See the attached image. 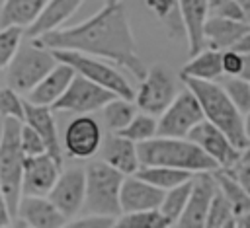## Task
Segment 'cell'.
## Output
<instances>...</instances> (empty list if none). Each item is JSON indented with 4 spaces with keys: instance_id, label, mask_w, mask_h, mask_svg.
Wrapping results in <instances>:
<instances>
[{
    "instance_id": "cell-37",
    "label": "cell",
    "mask_w": 250,
    "mask_h": 228,
    "mask_svg": "<svg viewBox=\"0 0 250 228\" xmlns=\"http://www.w3.org/2000/svg\"><path fill=\"white\" fill-rule=\"evenodd\" d=\"M20 146H21V152H23L25 158H37V156L47 154V148H45L41 136L33 129H29L27 125H21Z\"/></svg>"
},
{
    "instance_id": "cell-14",
    "label": "cell",
    "mask_w": 250,
    "mask_h": 228,
    "mask_svg": "<svg viewBox=\"0 0 250 228\" xmlns=\"http://www.w3.org/2000/svg\"><path fill=\"white\" fill-rule=\"evenodd\" d=\"M86 197V173L82 168H68L61 171L55 187L49 193V201L68 220L72 214L82 210Z\"/></svg>"
},
{
    "instance_id": "cell-18",
    "label": "cell",
    "mask_w": 250,
    "mask_h": 228,
    "mask_svg": "<svg viewBox=\"0 0 250 228\" xmlns=\"http://www.w3.org/2000/svg\"><path fill=\"white\" fill-rule=\"evenodd\" d=\"M23 125L33 129L41 136V140H43V144L47 148V154L59 166H62V142H61V136H59V131H57V123H55L53 111L49 107H35V105L25 101Z\"/></svg>"
},
{
    "instance_id": "cell-36",
    "label": "cell",
    "mask_w": 250,
    "mask_h": 228,
    "mask_svg": "<svg viewBox=\"0 0 250 228\" xmlns=\"http://www.w3.org/2000/svg\"><path fill=\"white\" fill-rule=\"evenodd\" d=\"M209 18L246 23V18H244V12H242V6L238 0H213V2H209Z\"/></svg>"
},
{
    "instance_id": "cell-38",
    "label": "cell",
    "mask_w": 250,
    "mask_h": 228,
    "mask_svg": "<svg viewBox=\"0 0 250 228\" xmlns=\"http://www.w3.org/2000/svg\"><path fill=\"white\" fill-rule=\"evenodd\" d=\"M221 66H223V76L240 78L242 68H244V57L234 53V51H223L221 53Z\"/></svg>"
},
{
    "instance_id": "cell-20",
    "label": "cell",
    "mask_w": 250,
    "mask_h": 228,
    "mask_svg": "<svg viewBox=\"0 0 250 228\" xmlns=\"http://www.w3.org/2000/svg\"><path fill=\"white\" fill-rule=\"evenodd\" d=\"M16 216L25 228H62L66 224V218L47 197H21Z\"/></svg>"
},
{
    "instance_id": "cell-45",
    "label": "cell",
    "mask_w": 250,
    "mask_h": 228,
    "mask_svg": "<svg viewBox=\"0 0 250 228\" xmlns=\"http://www.w3.org/2000/svg\"><path fill=\"white\" fill-rule=\"evenodd\" d=\"M242 121H244V134H246V138L250 142V111L246 115H242Z\"/></svg>"
},
{
    "instance_id": "cell-21",
    "label": "cell",
    "mask_w": 250,
    "mask_h": 228,
    "mask_svg": "<svg viewBox=\"0 0 250 228\" xmlns=\"http://www.w3.org/2000/svg\"><path fill=\"white\" fill-rule=\"evenodd\" d=\"M100 156H102L104 164H107L111 170L119 171L123 177L135 175L141 168L137 144H133L131 140H127L119 134H111L105 142H102Z\"/></svg>"
},
{
    "instance_id": "cell-26",
    "label": "cell",
    "mask_w": 250,
    "mask_h": 228,
    "mask_svg": "<svg viewBox=\"0 0 250 228\" xmlns=\"http://www.w3.org/2000/svg\"><path fill=\"white\" fill-rule=\"evenodd\" d=\"M213 179L217 183V189L219 193L227 199V203L230 205L232 209V214H234V220L246 212H250V195L223 170H217L213 173Z\"/></svg>"
},
{
    "instance_id": "cell-32",
    "label": "cell",
    "mask_w": 250,
    "mask_h": 228,
    "mask_svg": "<svg viewBox=\"0 0 250 228\" xmlns=\"http://www.w3.org/2000/svg\"><path fill=\"white\" fill-rule=\"evenodd\" d=\"M225 94L229 95V99L232 101V105L238 109L240 115H246L250 111V82L242 80V78H221L217 82Z\"/></svg>"
},
{
    "instance_id": "cell-47",
    "label": "cell",
    "mask_w": 250,
    "mask_h": 228,
    "mask_svg": "<svg viewBox=\"0 0 250 228\" xmlns=\"http://www.w3.org/2000/svg\"><path fill=\"white\" fill-rule=\"evenodd\" d=\"M14 228H25V224L20 222V220H16V222H14Z\"/></svg>"
},
{
    "instance_id": "cell-5",
    "label": "cell",
    "mask_w": 250,
    "mask_h": 228,
    "mask_svg": "<svg viewBox=\"0 0 250 228\" xmlns=\"http://www.w3.org/2000/svg\"><path fill=\"white\" fill-rule=\"evenodd\" d=\"M86 173V197H84V210L88 214L96 216H107V218H119L121 207H119V191L123 185V175L115 170H111L102 160L90 162L84 168Z\"/></svg>"
},
{
    "instance_id": "cell-25",
    "label": "cell",
    "mask_w": 250,
    "mask_h": 228,
    "mask_svg": "<svg viewBox=\"0 0 250 228\" xmlns=\"http://www.w3.org/2000/svg\"><path fill=\"white\" fill-rule=\"evenodd\" d=\"M43 6H45L43 0H6V2H2L0 29H4V27L27 29L37 19Z\"/></svg>"
},
{
    "instance_id": "cell-12",
    "label": "cell",
    "mask_w": 250,
    "mask_h": 228,
    "mask_svg": "<svg viewBox=\"0 0 250 228\" xmlns=\"http://www.w3.org/2000/svg\"><path fill=\"white\" fill-rule=\"evenodd\" d=\"M62 146L72 158H78V160L92 158L102 148L100 123L92 115L74 117L62 134Z\"/></svg>"
},
{
    "instance_id": "cell-9",
    "label": "cell",
    "mask_w": 250,
    "mask_h": 228,
    "mask_svg": "<svg viewBox=\"0 0 250 228\" xmlns=\"http://www.w3.org/2000/svg\"><path fill=\"white\" fill-rule=\"evenodd\" d=\"M203 111L195 99V95L184 88L178 92L176 99L168 105V109L156 121V136L160 138H188V134L201 123Z\"/></svg>"
},
{
    "instance_id": "cell-41",
    "label": "cell",
    "mask_w": 250,
    "mask_h": 228,
    "mask_svg": "<svg viewBox=\"0 0 250 228\" xmlns=\"http://www.w3.org/2000/svg\"><path fill=\"white\" fill-rule=\"evenodd\" d=\"M146 6L164 21L178 8V2H172V0H146Z\"/></svg>"
},
{
    "instance_id": "cell-46",
    "label": "cell",
    "mask_w": 250,
    "mask_h": 228,
    "mask_svg": "<svg viewBox=\"0 0 250 228\" xmlns=\"http://www.w3.org/2000/svg\"><path fill=\"white\" fill-rule=\"evenodd\" d=\"M242 162H246V164H250V142H248V146L244 148V152H242V158H240Z\"/></svg>"
},
{
    "instance_id": "cell-50",
    "label": "cell",
    "mask_w": 250,
    "mask_h": 228,
    "mask_svg": "<svg viewBox=\"0 0 250 228\" xmlns=\"http://www.w3.org/2000/svg\"><path fill=\"white\" fill-rule=\"evenodd\" d=\"M248 27H250V18H248Z\"/></svg>"
},
{
    "instance_id": "cell-23",
    "label": "cell",
    "mask_w": 250,
    "mask_h": 228,
    "mask_svg": "<svg viewBox=\"0 0 250 228\" xmlns=\"http://www.w3.org/2000/svg\"><path fill=\"white\" fill-rule=\"evenodd\" d=\"M250 31L248 23L219 19V18H207L205 23V47L213 51H230L246 33Z\"/></svg>"
},
{
    "instance_id": "cell-24",
    "label": "cell",
    "mask_w": 250,
    "mask_h": 228,
    "mask_svg": "<svg viewBox=\"0 0 250 228\" xmlns=\"http://www.w3.org/2000/svg\"><path fill=\"white\" fill-rule=\"evenodd\" d=\"M199 80V82H219L223 78L221 53L213 49H205L199 55L191 57L180 70V80Z\"/></svg>"
},
{
    "instance_id": "cell-29",
    "label": "cell",
    "mask_w": 250,
    "mask_h": 228,
    "mask_svg": "<svg viewBox=\"0 0 250 228\" xmlns=\"http://www.w3.org/2000/svg\"><path fill=\"white\" fill-rule=\"evenodd\" d=\"M191 187H193V179L188 181V183H182V185H178V187H174V189H170V191L164 193V199H162L158 210L162 212V216L172 226L176 224V220L184 212V209H186V205L189 201V195H191Z\"/></svg>"
},
{
    "instance_id": "cell-4",
    "label": "cell",
    "mask_w": 250,
    "mask_h": 228,
    "mask_svg": "<svg viewBox=\"0 0 250 228\" xmlns=\"http://www.w3.org/2000/svg\"><path fill=\"white\" fill-rule=\"evenodd\" d=\"M21 123L14 119H2L0 131V193L6 199L12 216L18 214L21 201V177L25 156L20 146Z\"/></svg>"
},
{
    "instance_id": "cell-27",
    "label": "cell",
    "mask_w": 250,
    "mask_h": 228,
    "mask_svg": "<svg viewBox=\"0 0 250 228\" xmlns=\"http://www.w3.org/2000/svg\"><path fill=\"white\" fill-rule=\"evenodd\" d=\"M135 177H139L141 181H145V183H148V185H152V187H156L164 193L193 179L191 173L170 170V168H139Z\"/></svg>"
},
{
    "instance_id": "cell-39",
    "label": "cell",
    "mask_w": 250,
    "mask_h": 228,
    "mask_svg": "<svg viewBox=\"0 0 250 228\" xmlns=\"http://www.w3.org/2000/svg\"><path fill=\"white\" fill-rule=\"evenodd\" d=\"M115 220L107 216H96V214H86L76 220H66L62 228H113Z\"/></svg>"
},
{
    "instance_id": "cell-30",
    "label": "cell",
    "mask_w": 250,
    "mask_h": 228,
    "mask_svg": "<svg viewBox=\"0 0 250 228\" xmlns=\"http://www.w3.org/2000/svg\"><path fill=\"white\" fill-rule=\"evenodd\" d=\"M117 134L131 140L137 146L143 144V142H148V140L156 138V117H150V115H145V113L135 115V119Z\"/></svg>"
},
{
    "instance_id": "cell-22",
    "label": "cell",
    "mask_w": 250,
    "mask_h": 228,
    "mask_svg": "<svg viewBox=\"0 0 250 228\" xmlns=\"http://www.w3.org/2000/svg\"><path fill=\"white\" fill-rule=\"evenodd\" d=\"M82 6V2L78 0H49L45 2L41 14L37 16V19L25 29L27 35L33 39H39L43 35H49L53 31H59L64 27V21Z\"/></svg>"
},
{
    "instance_id": "cell-10",
    "label": "cell",
    "mask_w": 250,
    "mask_h": 228,
    "mask_svg": "<svg viewBox=\"0 0 250 228\" xmlns=\"http://www.w3.org/2000/svg\"><path fill=\"white\" fill-rule=\"evenodd\" d=\"M111 99H115L113 94L107 90L92 84L90 80L82 76H74L62 97L51 107V111H64V113H76V115H90L94 111H102Z\"/></svg>"
},
{
    "instance_id": "cell-16",
    "label": "cell",
    "mask_w": 250,
    "mask_h": 228,
    "mask_svg": "<svg viewBox=\"0 0 250 228\" xmlns=\"http://www.w3.org/2000/svg\"><path fill=\"white\" fill-rule=\"evenodd\" d=\"M186 41H188V53L189 57L199 55L205 51V23L209 18V2L207 0H182L178 2Z\"/></svg>"
},
{
    "instance_id": "cell-49",
    "label": "cell",
    "mask_w": 250,
    "mask_h": 228,
    "mask_svg": "<svg viewBox=\"0 0 250 228\" xmlns=\"http://www.w3.org/2000/svg\"><path fill=\"white\" fill-rule=\"evenodd\" d=\"M0 228H14V226H0Z\"/></svg>"
},
{
    "instance_id": "cell-35",
    "label": "cell",
    "mask_w": 250,
    "mask_h": 228,
    "mask_svg": "<svg viewBox=\"0 0 250 228\" xmlns=\"http://www.w3.org/2000/svg\"><path fill=\"white\" fill-rule=\"evenodd\" d=\"M230 222H234L232 209H230V205L227 203V199L217 189V193H215V197L211 201V207H209L207 226L205 228H223V226H227Z\"/></svg>"
},
{
    "instance_id": "cell-8",
    "label": "cell",
    "mask_w": 250,
    "mask_h": 228,
    "mask_svg": "<svg viewBox=\"0 0 250 228\" xmlns=\"http://www.w3.org/2000/svg\"><path fill=\"white\" fill-rule=\"evenodd\" d=\"M178 92V80L172 70L166 64H152L150 68H146V76L141 80L133 103L137 105V109H141V113L160 117L176 99Z\"/></svg>"
},
{
    "instance_id": "cell-15",
    "label": "cell",
    "mask_w": 250,
    "mask_h": 228,
    "mask_svg": "<svg viewBox=\"0 0 250 228\" xmlns=\"http://www.w3.org/2000/svg\"><path fill=\"white\" fill-rule=\"evenodd\" d=\"M62 166H59L49 154L37 158H25L21 177V197H49L55 187Z\"/></svg>"
},
{
    "instance_id": "cell-44",
    "label": "cell",
    "mask_w": 250,
    "mask_h": 228,
    "mask_svg": "<svg viewBox=\"0 0 250 228\" xmlns=\"http://www.w3.org/2000/svg\"><path fill=\"white\" fill-rule=\"evenodd\" d=\"M234 222H236V228H250V212L238 216Z\"/></svg>"
},
{
    "instance_id": "cell-48",
    "label": "cell",
    "mask_w": 250,
    "mask_h": 228,
    "mask_svg": "<svg viewBox=\"0 0 250 228\" xmlns=\"http://www.w3.org/2000/svg\"><path fill=\"white\" fill-rule=\"evenodd\" d=\"M223 228H236V222H230V224H227V226H223Z\"/></svg>"
},
{
    "instance_id": "cell-6",
    "label": "cell",
    "mask_w": 250,
    "mask_h": 228,
    "mask_svg": "<svg viewBox=\"0 0 250 228\" xmlns=\"http://www.w3.org/2000/svg\"><path fill=\"white\" fill-rule=\"evenodd\" d=\"M57 64L59 62L53 51L37 47L35 43L29 41L27 45L20 47L14 60L10 62L8 72H6V84L18 95L29 94Z\"/></svg>"
},
{
    "instance_id": "cell-42",
    "label": "cell",
    "mask_w": 250,
    "mask_h": 228,
    "mask_svg": "<svg viewBox=\"0 0 250 228\" xmlns=\"http://www.w3.org/2000/svg\"><path fill=\"white\" fill-rule=\"evenodd\" d=\"M14 216H12V212H10V207H8V203H6V199L2 197V193H0V226H12L14 222Z\"/></svg>"
},
{
    "instance_id": "cell-33",
    "label": "cell",
    "mask_w": 250,
    "mask_h": 228,
    "mask_svg": "<svg viewBox=\"0 0 250 228\" xmlns=\"http://www.w3.org/2000/svg\"><path fill=\"white\" fill-rule=\"evenodd\" d=\"M23 29L20 27H4L0 29V68H8L14 60L16 53L21 47Z\"/></svg>"
},
{
    "instance_id": "cell-43",
    "label": "cell",
    "mask_w": 250,
    "mask_h": 228,
    "mask_svg": "<svg viewBox=\"0 0 250 228\" xmlns=\"http://www.w3.org/2000/svg\"><path fill=\"white\" fill-rule=\"evenodd\" d=\"M230 51H234V53H238V55H250V31H248Z\"/></svg>"
},
{
    "instance_id": "cell-1",
    "label": "cell",
    "mask_w": 250,
    "mask_h": 228,
    "mask_svg": "<svg viewBox=\"0 0 250 228\" xmlns=\"http://www.w3.org/2000/svg\"><path fill=\"white\" fill-rule=\"evenodd\" d=\"M37 47L49 51H72L92 58H105L127 68L137 80L146 76V68L137 55L135 37L131 33L125 4L119 0L104 2L102 8L78 25L62 27L39 39Z\"/></svg>"
},
{
    "instance_id": "cell-7",
    "label": "cell",
    "mask_w": 250,
    "mask_h": 228,
    "mask_svg": "<svg viewBox=\"0 0 250 228\" xmlns=\"http://www.w3.org/2000/svg\"><path fill=\"white\" fill-rule=\"evenodd\" d=\"M53 55H55L57 62L70 66L78 76L90 80L92 84H96L104 90H107L115 97L127 99V101L135 99L133 86L125 80V76L117 68L102 62L98 58H92V57H86L80 53H72V51H53Z\"/></svg>"
},
{
    "instance_id": "cell-11",
    "label": "cell",
    "mask_w": 250,
    "mask_h": 228,
    "mask_svg": "<svg viewBox=\"0 0 250 228\" xmlns=\"http://www.w3.org/2000/svg\"><path fill=\"white\" fill-rule=\"evenodd\" d=\"M188 140L193 142L197 148L203 150V154H207L219 170H229L232 168L236 162H240L242 152L236 150L230 140L213 125H209L207 121H201L189 134Z\"/></svg>"
},
{
    "instance_id": "cell-19",
    "label": "cell",
    "mask_w": 250,
    "mask_h": 228,
    "mask_svg": "<svg viewBox=\"0 0 250 228\" xmlns=\"http://www.w3.org/2000/svg\"><path fill=\"white\" fill-rule=\"evenodd\" d=\"M76 76V72L70 68V66H66V64H62V62H59L29 94H27V103H31V105H35V107H53L61 97H62V94L66 92V88L70 86V82H72V78Z\"/></svg>"
},
{
    "instance_id": "cell-17",
    "label": "cell",
    "mask_w": 250,
    "mask_h": 228,
    "mask_svg": "<svg viewBox=\"0 0 250 228\" xmlns=\"http://www.w3.org/2000/svg\"><path fill=\"white\" fill-rule=\"evenodd\" d=\"M162 199H164V191L141 181L135 175L125 177L123 185H121V191H119L121 214L156 210V209H160Z\"/></svg>"
},
{
    "instance_id": "cell-31",
    "label": "cell",
    "mask_w": 250,
    "mask_h": 228,
    "mask_svg": "<svg viewBox=\"0 0 250 228\" xmlns=\"http://www.w3.org/2000/svg\"><path fill=\"white\" fill-rule=\"evenodd\" d=\"M113 228H172V224L156 209V210L121 214L119 218H115Z\"/></svg>"
},
{
    "instance_id": "cell-13",
    "label": "cell",
    "mask_w": 250,
    "mask_h": 228,
    "mask_svg": "<svg viewBox=\"0 0 250 228\" xmlns=\"http://www.w3.org/2000/svg\"><path fill=\"white\" fill-rule=\"evenodd\" d=\"M215 193H217V183L213 179V173L193 175V187H191L189 201L172 228H205L209 207H211Z\"/></svg>"
},
{
    "instance_id": "cell-2",
    "label": "cell",
    "mask_w": 250,
    "mask_h": 228,
    "mask_svg": "<svg viewBox=\"0 0 250 228\" xmlns=\"http://www.w3.org/2000/svg\"><path fill=\"white\" fill-rule=\"evenodd\" d=\"M141 168H170L178 171H186L191 175L197 173H215L217 164L203 154L188 138H152L137 146Z\"/></svg>"
},
{
    "instance_id": "cell-28",
    "label": "cell",
    "mask_w": 250,
    "mask_h": 228,
    "mask_svg": "<svg viewBox=\"0 0 250 228\" xmlns=\"http://www.w3.org/2000/svg\"><path fill=\"white\" fill-rule=\"evenodd\" d=\"M137 115V105L127 99H111L104 109H102V123L105 129H109L113 134L121 133Z\"/></svg>"
},
{
    "instance_id": "cell-34",
    "label": "cell",
    "mask_w": 250,
    "mask_h": 228,
    "mask_svg": "<svg viewBox=\"0 0 250 228\" xmlns=\"http://www.w3.org/2000/svg\"><path fill=\"white\" fill-rule=\"evenodd\" d=\"M0 117L20 121L21 125L25 119V99H21V95H18L8 86L0 90Z\"/></svg>"
},
{
    "instance_id": "cell-40",
    "label": "cell",
    "mask_w": 250,
    "mask_h": 228,
    "mask_svg": "<svg viewBox=\"0 0 250 228\" xmlns=\"http://www.w3.org/2000/svg\"><path fill=\"white\" fill-rule=\"evenodd\" d=\"M223 171H227L248 195H250V164H246V162H236L232 168H229V170H223Z\"/></svg>"
},
{
    "instance_id": "cell-3",
    "label": "cell",
    "mask_w": 250,
    "mask_h": 228,
    "mask_svg": "<svg viewBox=\"0 0 250 228\" xmlns=\"http://www.w3.org/2000/svg\"><path fill=\"white\" fill-rule=\"evenodd\" d=\"M182 82L195 95L203 111V119L219 129L236 150L244 152V148L248 146V138L244 134V121L225 90L217 82H199L189 78H182Z\"/></svg>"
}]
</instances>
